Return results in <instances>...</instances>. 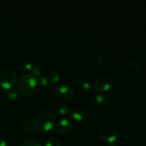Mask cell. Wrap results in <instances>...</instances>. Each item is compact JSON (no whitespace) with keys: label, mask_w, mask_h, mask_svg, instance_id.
<instances>
[{"label":"cell","mask_w":146,"mask_h":146,"mask_svg":"<svg viewBox=\"0 0 146 146\" xmlns=\"http://www.w3.org/2000/svg\"><path fill=\"white\" fill-rule=\"evenodd\" d=\"M35 125L41 132L51 131L56 123V116L50 111H43L37 114L35 118Z\"/></svg>","instance_id":"1"},{"label":"cell","mask_w":146,"mask_h":146,"mask_svg":"<svg viewBox=\"0 0 146 146\" xmlns=\"http://www.w3.org/2000/svg\"><path fill=\"white\" fill-rule=\"evenodd\" d=\"M36 78L32 74H24L19 80L18 86L20 92L26 96H31L36 91L37 88Z\"/></svg>","instance_id":"2"},{"label":"cell","mask_w":146,"mask_h":146,"mask_svg":"<svg viewBox=\"0 0 146 146\" xmlns=\"http://www.w3.org/2000/svg\"><path fill=\"white\" fill-rule=\"evenodd\" d=\"M17 81V76L12 68L5 67L0 68V86L4 89L13 88Z\"/></svg>","instance_id":"3"},{"label":"cell","mask_w":146,"mask_h":146,"mask_svg":"<svg viewBox=\"0 0 146 146\" xmlns=\"http://www.w3.org/2000/svg\"><path fill=\"white\" fill-rule=\"evenodd\" d=\"M100 138L106 143H113L116 141L118 135V131L116 126L114 124L105 123L100 128L99 130Z\"/></svg>","instance_id":"4"},{"label":"cell","mask_w":146,"mask_h":146,"mask_svg":"<svg viewBox=\"0 0 146 146\" xmlns=\"http://www.w3.org/2000/svg\"><path fill=\"white\" fill-rule=\"evenodd\" d=\"M113 84V78L108 75H104L97 79L94 87L97 93L102 94L106 91H108L112 87Z\"/></svg>","instance_id":"5"},{"label":"cell","mask_w":146,"mask_h":146,"mask_svg":"<svg viewBox=\"0 0 146 146\" xmlns=\"http://www.w3.org/2000/svg\"><path fill=\"white\" fill-rule=\"evenodd\" d=\"M74 90L66 84H61L57 86L55 88V96L58 99L61 101H69L74 96Z\"/></svg>","instance_id":"6"},{"label":"cell","mask_w":146,"mask_h":146,"mask_svg":"<svg viewBox=\"0 0 146 146\" xmlns=\"http://www.w3.org/2000/svg\"><path fill=\"white\" fill-rule=\"evenodd\" d=\"M74 128V123L72 121L68 118H64L60 120L56 126L57 133L60 135H65L70 133Z\"/></svg>","instance_id":"7"},{"label":"cell","mask_w":146,"mask_h":146,"mask_svg":"<svg viewBox=\"0 0 146 146\" xmlns=\"http://www.w3.org/2000/svg\"><path fill=\"white\" fill-rule=\"evenodd\" d=\"M21 130L27 134H33L35 133L37 128L36 127L35 123L29 119L23 120L21 122Z\"/></svg>","instance_id":"8"},{"label":"cell","mask_w":146,"mask_h":146,"mask_svg":"<svg viewBox=\"0 0 146 146\" xmlns=\"http://www.w3.org/2000/svg\"><path fill=\"white\" fill-rule=\"evenodd\" d=\"M71 117L76 121H84L86 118V112L82 108H75L71 113Z\"/></svg>","instance_id":"9"},{"label":"cell","mask_w":146,"mask_h":146,"mask_svg":"<svg viewBox=\"0 0 146 146\" xmlns=\"http://www.w3.org/2000/svg\"><path fill=\"white\" fill-rule=\"evenodd\" d=\"M60 78H61V76H60L58 71H57L56 70H51L48 73L47 78H48V81L51 82V84H56L59 81Z\"/></svg>","instance_id":"10"},{"label":"cell","mask_w":146,"mask_h":146,"mask_svg":"<svg viewBox=\"0 0 146 146\" xmlns=\"http://www.w3.org/2000/svg\"><path fill=\"white\" fill-rule=\"evenodd\" d=\"M21 146H41L37 140L33 137H27L23 141Z\"/></svg>","instance_id":"11"},{"label":"cell","mask_w":146,"mask_h":146,"mask_svg":"<svg viewBox=\"0 0 146 146\" xmlns=\"http://www.w3.org/2000/svg\"><path fill=\"white\" fill-rule=\"evenodd\" d=\"M79 87L84 91H88L93 88V85L91 81L86 79H82L78 83Z\"/></svg>","instance_id":"12"},{"label":"cell","mask_w":146,"mask_h":146,"mask_svg":"<svg viewBox=\"0 0 146 146\" xmlns=\"http://www.w3.org/2000/svg\"><path fill=\"white\" fill-rule=\"evenodd\" d=\"M93 58H94V61L98 65H101L104 63V55L102 52L99 51H94L93 53Z\"/></svg>","instance_id":"13"},{"label":"cell","mask_w":146,"mask_h":146,"mask_svg":"<svg viewBox=\"0 0 146 146\" xmlns=\"http://www.w3.org/2000/svg\"><path fill=\"white\" fill-rule=\"evenodd\" d=\"M56 112L61 115H66L68 113V107L63 103H60L56 106Z\"/></svg>","instance_id":"14"},{"label":"cell","mask_w":146,"mask_h":146,"mask_svg":"<svg viewBox=\"0 0 146 146\" xmlns=\"http://www.w3.org/2000/svg\"><path fill=\"white\" fill-rule=\"evenodd\" d=\"M95 100L98 104H106L109 101V97L104 94H98L96 96Z\"/></svg>","instance_id":"15"},{"label":"cell","mask_w":146,"mask_h":146,"mask_svg":"<svg viewBox=\"0 0 146 146\" xmlns=\"http://www.w3.org/2000/svg\"><path fill=\"white\" fill-rule=\"evenodd\" d=\"M7 95L10 100H15L19 97V91L17 88H11L8 90Z\"/></svg>","instance_id":"16"},{"label":"cell","mask_w":146,"mask_h":146,"mask_svg":"<svg viewBox=\"0 0 146 146\" xmlns=\"http://www.w3.org/2000/svg\"><path fill=\"white\" fill-rule=\"evenodd\" d=\"M43 73V68L41 67V65H38V64H36V65H34V67H33V69L31 71V74H32L33 76H41Z\"/></svg>","instance_id":"17"},{"label":"cell","mask_w":146,"mask_h":146,"mask_svg":"<svg viewBox=\"0 0 146 146\" xmlns=\"http://www.w3.org/2000/svg\"><path fill=\"white\" fill-rule=\"evenodd\" d=\"M61 145V142L57 138H51L48 140L46 143L45 146H60Z\"/></svg>","instance_id":"18"},{"label":"cell","mask_w":146,"mask_h":146,"mask_svg":"<svg viewBox=\"0 0 146 146\" xmlns=\"http://www.w3.org/2000/svg\"><path fill=\"white\" fill-rule=\"evenodd\" d=\"M38 84H40V86L43 87H46L49 84V81H48V78L45 76H41L40 77L39 80H38Z\"/></svg>","instance_id":"19"},{"label":"cell","mask_w":146,"mask_h":146,"mask_svg":"<svg viewBox=\"0 0 146 146\" xmlns=\"http://www.w3.org/2000/svg\"><path fill=\"white\" fill-rule=\"evenodd\" d=\"M34 64H31V63H27L26 64H24V71H25L26 72H28V73H31V71L33 69V67H34Z\"/></svg>","instance_id":"20"},{"label":"cell","mask_w":146,"mask_h":146,"mask_svg":"<svg viewBox=\"0 0 146 146\" xmlns=\"http://www.w3.org/2000/svg\"><path fill=\"white\" fill-rule=\"evenodd\" d=\"M139 66V62L137 60H133L129 64V67L131 69H136Z\"/></svg>","instance_id":"21"},{"label":"cell","mask_w":146,"mask_h":146,"mask_svg":"<svg viewBox=\"0 0 146 146\" xmlns=\"http://www.w3.org/2000/svg\"><path fill=\"white\" fill-rule=\"evenodd\" d=\"M0 146H7V139L3 135H0Z\"/></svg>","instance_id":"22"},{"label":"cell","mask_w":146,"mask_h":146,"mask_svg":"<svg viewBox=\"0 0 146 146\" xmlns=\"http://www.w3.org/2000/svg\"><path fill=\"white\" fill-rule=\"evenodd\" d=\"M107 146H116V145H113V144H109V145H108Z\"/></svg>","instance_id":"23"}]
</instances>
